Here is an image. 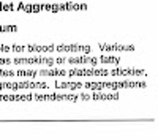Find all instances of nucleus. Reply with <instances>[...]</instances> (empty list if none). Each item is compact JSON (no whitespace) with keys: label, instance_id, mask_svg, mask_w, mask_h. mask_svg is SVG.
Masks as SVG:
<instances>
[]
</instances>
